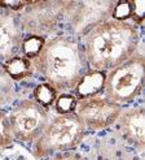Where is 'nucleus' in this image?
Returning <instances> with one entry per match:
<instances>
[{
  "instance_id": "nucleus-1",
  "label": "nucleus",
  "mask_w": 145,
  "mask_h": 160,
  "mask_svg": "<svg viewBox=\"0 0 145 160\" xmlns=\"http://www.w3.org/2000/svg\"><path fill=\"white\" fill-rule=\"evenodd\" d=\"M31 64L34 72L58 94H72L83 76L90 72L82 43L71 35L47 38L42 51Z\"/></svg>"
},
{
  "instance_id": "nucleus-2",
  "label": "nucleus",
  "mask_w": 145,
  "mask_h": 160,
  "mask_svg": "<svg viewBox=\"0 0 145 160\" xmlns=\"http://www.w3.org/2000/svg\"><path fill=\"white\" fill-rule=\"evenodd\" d=\"M90 70L106 73L139 51L140 31L131 21L110 18L80 39Z\"/></svg>"
},
{
  "instance_id": "nucleus-3",
  "label": "nucleus",
  "mask_w": 145,
  "mask_h": 160,
  "mask_svg": "<svg viewBox=\"0 0 145 160\" xmlns=\"http://www.w3.org/2000/svg\"><path fill=\"white\" fill-rule=\"evenodd\" d=\"M145 86V59L138 51L124 62L105 73L102 97L123 107L138 99Z\"/></svg>"
},
{
  "instance_id": "nucleus-4",
  "label": "nucleus",
  "mask_w": 145,
  "mask_h": 160,
  "mask_svg": "<svg viewBox=\"0 0 145 160\" xmlns=\"http://www.w3.org/2000/svg\"><path fill=\"white\" fill-rule=\"evenodd\" d=\"M87 129L75 113H66L51 117L43 133L33 143V154L42 159L58 152L72 151L86 137Z\"/></svg>"
},
{
  "instance_id": "nucleus-5",
  "label": "nucleus",
  "mask_w": 145,
  "mask_h": 160,
  "mask_svg": "<svg viewBox=\"0 0 145 160\" xmlns=\"http://www.w3.org/2000/svg\"><path fill=\"white\" fill-rule=\"evenodd\" d=\"M70 2L49 0V2H29L20 11L18 20L23 34L45 38L53 33L66 17Z\"/></svg>"
},
{
  "instance_id": "nucleus-6",
  "label": "nucleus",
  "mask_w": 145,
  "mask_h": 160,
  "mask_svg": "<svg viewBox=\"0 0 145 160\" xmlns=\"http://www.w3.org/2000/svg\"><path fill=\"white\" fill-rule=\"evenodd\" d=\"M8 117L14 139L34 143L43 133L51 115L49 109L42 107L34 99H23L13 107Z\"/></svg>"
},
{
  "instance_id": "nucleus-7",
  "label": "nucleus",
  "mask_w": 145,
  "mask_h": 160,
  "mask_svg": "<svg viewBox=\"0 0 145 160\" xmlns=\"http://www.w3.org/2000/svg\"><path fill=\"white\" fill-rule=\"evenodd\" d=\"M117 2L96 0V2H70L66 13L71 37L82 39L88 31L111 18Z\"/></svg>"
},
{
  "instance_id": "nucleus-8",
  "label": "nucleus",
  "mask_w": 145,
  "mask_h": 160,
  "mask_svg": "<svg viewBox=\"0 0 145 160\" xmlns=\"http://www.w3.org/2000/svg\"><path fill=\"white\" fill-rule=\"evenodd\" d=\"M123 107L109 102L102 95L79 99L74 113L82 121L86 129L102 130L114 125Z\"/></svg>"
},
{
  "instance_id": "nucleus-9",
  "label": "nucleus",
  "mask_w": 145,
  "mask_h": 160,
  "mask_svg": "<svg viewBox=\"0 0 145 160\" xmlns=\"http://www.w3.org/2000/svg\"><path fill=\"white\" fill-rule=\"evenodd\" d=\"M23 35L18 14L0 8V64L20 55Z\"/></svg>"
},
{
  "instance_id": "nucleus-10",
  "label": "nucleus",
  "mask_w": 145,
  "mask_h": 160,
  "mask_svg": "<svg viewBox=\"0 0 145 160\" xmlns=\"http://www.w3.org/2000/svg\"><path fill=\"white\" fill-rule=\"evenodd\" d=\"M144 115L145 111L143 106L127 108L122 111V113L113 125L120 139L128 146H132L140 151H143L145 146Z\"/></svg>"
},
{
  "instance_id": "nucleus-11",
  "label": "nucleus",
  "mask_w": 145,
  "mask_h": 160,
  "mask_svg": "<svg viewBox=\"0 0 145 160\" xmlns=\"http://www.w3.org/2000/svg\"><path fill=\"white\" fill-rule=\"evenodd\" d=\"M104 82H105V73L102 72L90 70L83 76V78L79 81L78 86L74 90V97L79 99L99 97L102 94Z\"/></svg>"
},
{
  "instance_id": "nucleus-12",
  "label": "nucleus",
  "mask_w": 145,
  "mask_h": 160,
  "mask_svg": "<svg viewBox=\"0 0 145 160\" xmlns=\"http://www.w3.org/2000/svg\"><path fill=\"white\" fill-rule=\"evenodd\" d=\"M3 67L7 72V74L12 78V81L14 83L31 77L34 73V68H33V64H31V60L23 58L21 55L14 56V58L9 59L8 61L3 62Z\"/></svg>"
},
{
  "instance_id": "nucleus-13",
  "label": "nucleus",
  "mask_w": 145,
  "mask_h": 160,
  "mask_svg": "<svg viewBox=\"0 0 145 160\" xmlns=\"http://www.w3.org/2000/svg\"><path fill=\"white\" fill-rule=\"evenodd\" d=\"M14 94H16V83L7 74L3 64H0V107L9 104L14 99Z\"/></svg>"
},
{
  "instance_id": "nucleus-14",
  "label": "nucleus",
  "mask_w": 145,
  "mask_h": 160,
  "mask_svg": "<svg viewBox=\"0 0 145 160\" xmlns=\"http://www.w3.org/2000/svg\"><path fill=\"white\" fill-rule=\"evenodd\" d=\"M57 97H58V92L47 82L38 85L36 89L34 90V100L39 103L42 107L48 108V109L54 104Z\"/></svg>"
},
{
  "instance_id": "nucleus-15",
  "label": "nucleus",
  "mask_w": 145,
  "mask_h": 160,
  "mask_svg": "<svg viewBox=\"0 0 145 160\" xmlns=\"http://www.w3.org/2000/svg\"><path fill=\"white\" fill-rule=\"evenodd\" d=\"M47 38H40V37H33L30 35L27 38H23L22 44H21V50H20V55L26 58L29 60L35 59L39 55V52L42 51L44 42Z\"/></svg>"
},
{
  "instance_id": "nucleus-16",
  "label": "nucleus",
  "mask_w": 145,
  "mask_h": 160,
  "mask_svg": "<svg viewBox=\"0 0 145 160\" xmlns=\"http://www.w3.org/2000/svg\"><path fill=\"white\" fill-rule=\"evenodd\" d=\"M13 141L14 138L12 134L8 113L3 109H0V151L12 147Z\"/></svg>"
},
{
  "instance_id": "nucleus-17",
  "label": "nucleus",
  "mask_w": 145,
  "mask_h": 160,
  "mask_svg": "<svg viewBox=\"0 0 145 160\" xmlns=\"http://www.w3.org/2000/svg\"><path fill=\"white\" fill-rule=\"evenodd\" d=\"M77 103L78 99L74 97V94H58L53 106L56 107L57 113L66 115V113H74Z\"/></svg>"
},
{
  "instance_id": "nucleus-18",
  "label": "nucleus",
  "mask_w": 145,
  "mask_h": 160,
  "mask_svg": "<svg viewBox=\"0 0 145 160\" xmlns=\"http://www.w3.org/2000/svg\"><path fill=\"white\" fill-rule=\"evenodd\" d=\"M131 17V2H117L115 7L113 9V16L111 18L118 20V21H130Z\"/></svg>"
},
{
  "instance_id": "nucleus-19",
  "label": "nucleus",
  "mask_w": 145,
  "mask_h": 160,
  "mask_svg": "<svg viewBox=\"0 0 145 160\" xmlns=\"http://www.w3.org/2000/svg\"><path fill=\"white\" fill-rule=\"evenodd\" d=\"M144 9H145V2L136 0L131 2V17L130 21L136 26H141L144 23Z\"/></svg>"
},
{
  "instance_id": "nucleus-20",
  "label": "nucleus",
  "mask_w": 145,
  "mask_h": 160,
  "mask_svg": "<svg viewBox=\"0 0 145 160\" xmlns=\"http://www.w3.org/2000/svg\"><path fill=\"white\" fill-rule=\"evenodd\" d=\"M51 160H84L82 155H79L74 151H65V152H58L52 155Z\"/></svg>"
},
{
  "instance_id": "nucleus-21",
  "label": "nucleus",
  "mask_w": 145,
  "mask_h": 160,
  "mask_svg": "<svg viewBox=\"0 0 145 160\" xmlns=\"http://www.w3.org/2000/svg\"><path fill=\"white\" fill-rule=\"evenodd\" d=\"M120 160H139V159H136V158H132L131 155H127L126 158H123V159H120Z\"/></svg>"
}]
</instances>
